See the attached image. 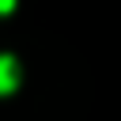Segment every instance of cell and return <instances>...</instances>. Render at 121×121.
Returning a JSON list of instances; mask_svg holds the SVG:
<instances>
[{"label":"cell","instance_id":"6da1fadb","mask_svg":"<svg viewBox=\"0 0 121 121\" xmlns=\"http://www.w3.org/2000/svg\"><path fill=\"white\" fill-rule=\"evenodd\" d=\"M15 87H19V64H15V57L0 53V95H11Z\"/></svg>","mask_w":121,"mask_h":121},{"label":"cell","instance_id":"7a4b0ae2","mask_svg":"<svg viewBox=\"0 0 121 121\" xmlns=\"http://www.w3.org/2000/svg\"><path fill=\"white\" fill-rule=\"evenodd\" d=\"M8 11H15V0H0V15H8Z\"/></svg>","mask_w":121,"mask_h":121}]
</instances>
